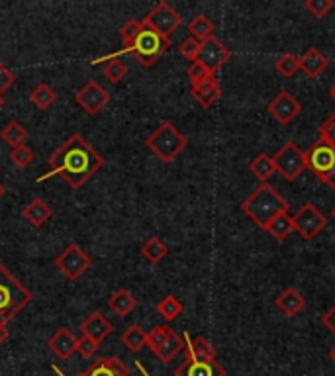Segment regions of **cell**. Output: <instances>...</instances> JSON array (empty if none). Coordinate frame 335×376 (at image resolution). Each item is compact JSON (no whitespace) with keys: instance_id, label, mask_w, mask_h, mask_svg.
<instances>
[{"instance_id":"obj_1","label":"cell","mask_w":335,"mask_h":376,"mask_svg":"<svg viewBox=\"0 0 335 376\" xmlns=\"http://www.w3.org/2000/svg\"><path fill=\"white\" fill-rule=\"evenodd\" d=\"M102 164H104V159L100 153L93 149V145H88V141H85L83 135L73 133L69 140L49 157L51 172L39 177V182L51 179V177H61L73 190H77L100 171Z\"/></svg>"},{"instance_id":"obj_2","label":"cell","mask_w":335,"mask_h":376,"mask_svg":"<svg viewBox=\"0 0 335 376\" xmlns=\"http://www.w3.org/2000/svg\"><path fill=\"white\" fill-rule=\"evenodd\" d=\"M242 212L249 216L261 229H265L277 216L289 212V202L269 182L259 184L242 204Z\"/></svg>"},{"instance_id":"obj_3","label":"cell","mask_w":335,"mask_h":376,"mask_svg":"<svg viewBox=\"0 0 335 376\" xmlns=\"http://www.w3.org/2000/svg\"><path fill=\"white\" fill-rule=\"evenodd\" d=\"M31 292L0 263V323L6 325L31 302Z\"/></svg>"},{"instance_id":"obj_4","label":"cell","mask_w":335,"mask_h":376,"mask_svg":"<svg viewBox=\"0 0 335 376\" xmlns=\"http://www.w3.org/2000/svg\"><path fill=\"white\" fill-rule=\"evenodd\" d=\"M145 145L161 163H172L187 149L188 140L185 133L179 132L177 125H172L171 122H161L155 132L149 135Z\"/></svg>"},{"instance_id":"obj_5","label":"cell","mask_w":335,"mask_h":376,"mask_svg":"<svg viewBox=\"0 0 335 376\" xmlns=\"http://www.w3.org/2000/svg\"><path fill=\"white\" fill-rule=\"evenodd\" d=\"M169 47H171V39L163 38L157 31L143 26V30L140 31V36L135 38L132 47L124 53H132L141 63V67H151L161 55L167 53Z\"/></svg>"},{"instance_id":"obj_6","label":"cell","mask_w":335,"mask_h":376,"mask_svg":"<svg viewBox=\"0 0 335 376\" xmlns=\"http://www.w3.org/2000/svg\"><path fill=\"white\" fill-rule=\"evenodd\" d=\"M148 347L157 359L171 362L187 347V343H185V335H179L171 325H155L148 333Z\"/></svg>"},{"instance_id":"obj_7","label":"cell","mask_w":335,"mask_h":376,"mask_svg":"<svg viewBox=\"0 0 335 376\" xmlns=\"http://www.w3.org/2000/svg\"><path fill=\"white\" fill-rule=\"evenodd\" d=\"M273 161L277 172H279L284 180H289V182H294L306 169L304 151L298 147L294 141H287V143L274 153Z\"/></svg>"},{"instance_id":"obj_8","label":"cell","mask_w":335,"mask_h":376,"mask_svg":"<svg viewBox=\"0 0 335 376\" xmlns=\"http://www.w3.org/2000/svg\"><path fill=\"white\" fill-rule=\"evenodd\" d=\"M141 22H143V26L149 28V30L157 31L159 36L171 38L172 33L180 28L182 16H180L169 2L161 0V2H157L155 8H153Z\"/></svg>"},{"instance_id":"obj_9","label":"cell","mask_w":335,"mask_h":376,"mask_svg":"<svg viewBox=\"0 0 335 376\" xmlns=\"http://www.w3.org/2000/svg\"><path fill=\"white\" fill-rule=\"evenodd\" d=\"M292 226H294V231H297L304 241H312L321 229H326L328 218H326L312 202H306L304 206L298 208L297 214L292 216Z\"/></svg>"},{"instance_id":"obj_10","label":"cell","mask_w":335,"mask_h":376,"mask_svg":"<svg viewBox=\"0 0 335 376\" xmlns=\"http://www.w3.org/2000/svg\"><path fill=\"white\" fill-rule=\"evenodd\" d=\"M93 265L91 257L78 245L71 243L61 251V255L55 257V266L61 271L69 281H77L88 271V266Z\"/></svg>"},{"instance_id":"obj_11","label":"cell","mask_w":335,"mask_h":376,"mask_svg":"<svg viewBox=\"0 0 335 376\" xmlns=\"http://www.w3.org/2000/svg\"><path fill=\"white\" fill-rule=\"evenodd\" d=\"M230 59H232V51L216 36H212L210 39L200 43V51H198L196 61L200 63L208 73L216 75V70L222 69Z\"/></svg>"},{"instance_id":"obj_12","label":"cell","mask_w":335,"mask_h":376,"mask_svg":"<svg viewBox=\"0 0 335 376\" xmlns=\"http://www.w3.org/2000/svg\"><path fill=\"white\" fill-rule=\"evenodd\" d=\"M75 102H77L81 108L85 110L88 116H96V114H100L102 110L106 108V104L110 102V94L100 83L88 80V83L75 94Z\"/></svg>"},{"instance_id":"obj_13","label":"cell","mask_w":335,"mask_h":376,"mask_svg":"<svg viewBox=\"0 0 335 376\" xmlns=\"http://www.w3.org/2000/svg\"><path fill=\"white\" fill-rule=\"evenodd\" d=\"M304 155L306 169H310L320 180L335 169V147L324 143V141H316Z\"/></svg>"},{"instance_id":"obj_14","label":"cell","mask_w":335,"mask_h":376,"mask_svg":"<svg viewBox=\"0 0 335 376\" xmlns=\"http://www.w3.org/2000/svg\"><path fill=\"white\" fill-rule=\"evenodd\" d=\"M267 110H269V114H271L279 124L289 125L300 116L302 106H300V102H298L289 90H281V93L274 96L273 100L269 102Z\"/></svg>"},{"instance_id":"obj_15","label":"cell","mask_w":335,"mask_h":376,"mask_svg":"<svg viewBox=\"0 0 335 376\" xmlns=\"http://www.w3.org/2000/svg\"><path fill=\"white\" fill-rule=\"evenodd\" d=\"M175 376H227L218 360H196L187 355V360L175 370Z\"/></svg>"},{"instance_id":"obj_16","label":"cell","mask_w":335,"mask_h":376,"mask_svg":"<svg viewBox=\"0 0 335 376\" xmlns=\"http://www.w3.org/2000/svg\"><path fill=\"white\" fill-rule=\"evenodd\" d=\"M190 94L202 108H210L216 102L220 100V80L216 78V75H208L206 78H202L198 85L190 86Z\"/></svg>"},{"instance_id":"obj_17","label":"cell","mask_w":335,"mask_h":376,"mask_svg":"<svg viewBox=\"0 0 335 376\" xmlns=\"http://www.w3.org/2000/svg\"><path fill=\"white\" fill-rule=\"evenodd\" d=\"M77 343L78 339L71 333V329L61 328L55 331L53 337L49 339V343L47 345H49V349H51L53 355H57L59 359L65 360L69 359V357H73V352H77Z\"/></svg>"},{"instance_id":"obj_18","label":"cell","mask_w":335,"mask_h":376,"mask_svg":"<svg viewBox=\"0 0 335 376\" xmlns=\"http://www.w3.org/2000/svg\"><path fill=\"white\" fill-rule=\"evenodd\" d=\"M81 333L85 337H91L96 343H100L112 333V323L100 312H93L81 323Z\"/></svg>"},{"instance_id":"obj_19","label":"cell","mask_w":335,"mask_h":376,"mask_svg":"<svg viewBox=\"0 0 335 376\" xmlns=\"http://www.w3.org/2000/svg\"><path fill=\"white\" fill-rule=\"evenodd\" d=\"M329 67V59L321 53L318 47H310L300 57V70H304L306 77L318 78Z\"/></svg>"},{"instance_id":"obj_20","label":"cell","mask_w":335,"mask_h":376,"mask_svg":"<svg viewBox=\"0 0 335 376\" xmlns=\"http://www.w3.org/2000/svg\"><path fill=\"white\" fill-rule=\"evenodd\" d=\"M24 219L34 227H41L46 221L51 219L53 216V210L49 208V204H46V200L41 198H34L30 200V204H26V208L22 210Z\"/></svg>"},{"instance_id":"obj_21","label":"cell","mask_w":335,"mask_h":376,"mask_svg":"<svg viewBox=\"0 0 335 376\" xmlns=\"http://www.w3.org/2000/svg\"><path fill=\"white\" fill-rule=\"evenodd\" d=\"M277 308L287 318H294V315H298L306 308V298L297 288L282 290L281 296L277 298Z\"/></svg>"},{"instance_id":"obj_22","label":"cell","mask_w":335,"mask_h":376,"mask_svg":"<svg viewBox=\"0 0 335 376\" xmlns=\"http://www.w3.org/2000/svg\"><path fill=\"white\" fill-rule=\"evenodd\" d=\"M185 343H187V355L195 357L196 360H216V347L204 335H198L190 339L188 333H185Z\"/></svg>"},{"instance_id":"obj_23","label":"cell","mask_w":335,"mask_h":376,"mask_svg":"<svg viewBox=\"0 0 335 376\" xmlns=\"http://www.w3.org/2000/svg\"><path fill=\"white\" fill-rule=\"evenodd\" d=\"M135 306H138V300L130 290L125 288H118L108 300V308L120 318H125L128 313H132Z\"/></svg>"},{"instance_id":"obj_24","label":"cell","mask_w":335,"mask_h":376,"mask_svg":"<svg viewBox=\"0 0 335 376\" xmlns=\"http://www.w3.org/2000/svg\"><path fill=\"white\" fill-rule=\"evenodd\" d=\"M249 171H251V174H253V177L261 182V184L269 182V179H271L274 172H277V169H274L273 157L267 155V153H259L257 157H253V161L249 163Z\"/></svg>"},{"instance_id":"obj_25","label":"cell","mask_w":335,"mask_h":376,"mask_svg":"<svg viewBox=\"0 0 335 376\" xmlns=\"http://www.w3.org/2000/svg\"><path fill=\"white\" fill-rule=\"evenodd\" d=\"M267 234L271 235L273 239L277 241H284L287 237H289L292 231H294V226H292V216H290L289 212H284L281 216H277V218L269 224V226L263 229Z\"/></svg>"},{"instance_id":"obj_26","label":"cell","mask_w":335,"mask_h":376,"mask_svg":"<svg viewBox=\"0 0 335 376\" xmlns=\"http://www.w3.org/2000/svg\"><path fill=\"white\" fill-rule=\"evenodd\" d=\"M120 339L125 345V349L132 352H140L143 347H148V333L138 323H133V325L125 329Z\"/></svg>"},{"instance_id":"obj_27","label":"cell","mask_w":335,"mask_h":376,"mask_svg":"<svg viewBox=\"0 0 335 376\" xmlns=\"http://www.w3.org/2000/svg\"><path fill=\"white\" fill-rule=\"evenodd\" d=\"M141 255L151 265H157V263H161L169 255V247L159 237H149L148 241L143 243V247H141Z\"/></svg>"},{"instance_id":"obj_28","label":"cell","mask_w":335,"mask_h":376,"mask_svg":"<svg viewBox=\"0 0 335 376\" xmlns=\"http://www.w3.org/2000/svg\"><path fill=\"white\" fill-rule=\"evenodd\" d=\"M188 31H190L192 38L198 39L202 43V41H206V39H210L214 36V24L204 14H198L188 22Z\"/></svg>"},{"instance_id":"obj_29","label":"cell","mask_w":335,"mask_h":376,"mask_svg":"<svg viewBox=\"0 0 335 376\" xmlns=\"http://www.w3.org/2000/svg\"><path fill=\"white\" fill-rule=\"evenodd\" d=\"M0 137L4 143H8L10 147H20L24 145V141L28 137V132H26V127H24L20 122H10V124L4 125V130L0 132Z\"/></svg>"},{"instance_id":"obj_30","label":"cell","mask_w":335,"mask_h":376,"mask_svg":"<svg viewBox=\"0 0 335 376\" xmlns=\"http://www.w3.org/2000/svg\"><path fill=\"white\" fill-rule=\"evenodd\" d=\"M55 98H57V94H55L53 88L49 85H46V83H39V85L30 93V100L34 102L39 110L51 108Z\"/></svg>"},{"instance_id":"obj_31","label":"cell","mask_w":335,"mask_h":376,"mask_svg":"<svg viewBox=\"0 0 335 376\" xmlns=\"http://www.w3.org/2000/svg\"><path fill=\"white\" fill-rule=\"evenodd\" d=\"M182 304L179 302V298H175L172 294L165 296L159 304H157V313L167 321H175L182 313Z\"/></svg>"},{"instance_id":"obj_32","label":"cell","mask_w":335,"mask_h":376,"mask_svg":"<svg viewBox=\"0 0 335 376\" xmlns=\"http://www.w3.org/2000/svg\"><path fill=\"white\" fill-rule=\"evenodd\" d=\"M102 73H104V77L108 78L110 83L118 85V83H120V80H124L125 75H128V67H125V63L120 61L118 57H110L108 63L104 65Z\"/></svg>"},{"instance_id":"obj_33","label":"cell","mask_w":335,"mask_h":376,"mask_svg":"<svg viewBox=\"0 0 335 376\" xmlns=\"http://www.w3.org/2000/svg\"><path fill=\"white\" fill-rule=\"evenodd\" d=\"M277 70L281 73L282 77H294L298 70H300V57H297V55L292 53H282L279 59H277Z\"/></svg>"},{"instance_id":"obj_34","label":"cell","mask_w":335,"mask_h":376,"mask_svg":"<svg viewBox=\"0 0 335 376\" xmlns=\"http://www.w3.org/2000/svg\"><path fill=\"white\" fill-rule=\"evenodd\" d=\"M143 30V22H140V20H130V22H125L124 26H122V30H120V36H122V43H124V49L120 51L118 55H122L124 51H128L130 47H132V43L135 41V38L140 36V31Z\"/></svg>"},{"instance_id":"obj_35","label":"cell","mask_w":335,"mask_h":376,"mask_svg":"<svg viewBox=\"0 0 335 376\" xmlns=\"http://www.w3.org/2000/svg\"><path fill=\"white\" fill-rule=\"evenodd\" d=\"M10 163L14 164V167H20V169H26L28 164L34 161V151H31L28 145H20V147H14L10 151Z\"/></svg>"},{"instance_id":"obj_36","label":"cell","mask_w":335,"mask_h":376,"mask_svg":"<svg viewBox=\"0 0 335 376\" xmlns=\"http://www.w3.org/2000/svg\"><path fill=\"white\" fill-rule=\"evenodd\" d=\"M335 6L334 0H304V8L314 16V18H326L328 12Z\"/></svg>"},{"instance_id":"obj_37","label":"cell","mask_w":335,"mask_h":376,"mask_svg":"<svg viewBox=\"0 0 335 376\" xmlns=\"http://www.w3.org/2000/svg\"><path fill=\"white\" fill-rule=\"evenodd\" d=\"M198 51H200V41L195 39L192 36H188L187 39H182V43L179 46V53L188 59L190 63H195L198 59Z\"/></svg>"},{"instance_id":"obj_38","label":"cell","mask_w":335,"mask_h":376,"mask_svg":"<svg viewBox=\"0 0 335 376\" xmlns=\"http://www.w3.org/2000/svg\"><path fill=\"white\" fill-rule=\"evenodd\" d=\"M14 83H16L14 73L0 63V108H2V104H4V96H6L8 90L14 86Z\"/></svg>"},{"instance_id":"obj_39","label":"cell","mask_w":335,"mask_h":376,"mask_svg":"<svg viewBox=\"0 0 335 376\" xmlns=\"http://www.w3.org/2000/svg\"><path fill=\"white\" fill-rule=\"evenodd\" d=\"M320 141L328 143L331 147H335V112L329 114L320 125Z\"/></svg>"},{"instance_id":"obj_40","label":"cell","mask_w":335,"mask_h":376,"mask_svg":"<svg viewBox=\"0 0 335 376\" xmlns=\"http://www.w3.org/2000/svg\"><path fill=\"white\" fill-rule=\"evenodd\" d=\"M78 376H116V372L112 370L108 359L104 357V359L96 360L93 367L86 368L85 372H83V375H78Z\"/></svg>"},{"instance_id":"obj_41","label":"cell","mask_w":335,"mask_h":376,"mask_svg":"<svg viewBox=\"0 0 335 376\" xmlns=\"http://www.w3.org/2000/svg\"><path fill=\"white\" fill-rule=\"evenodd\" d=\"M98 349H100V343H96V341H93L91 337H81L77 343V351L83 355V357H93V355H96L98 352Z\"/></svg>"},{"instance_id":"obj_42","label":"cell","mask_w":335,"mask_h":376,"mask_svg":"<svg viewBox=\"0 0 335 376\" xmlns=\"http://www.w3.org/2000/svg\"><path fill=\"white\" fill-rule=\"evenodd\" d=\"M187 75H188V78H190V86H195V85H198L202 78H206L208 75H212V73H208V70L204 69L202 65H200V63L195 61V63H190V65H188Z\"/></svg>"},{"instance_id":"obj_43","label":"cell","mask_w":335,"mask_h":376,"mask_svg":"<svg viewBox=\"0 0 335 376\" xmlns=\"http://www.w3.org/2000/svg\"><path fill=\"white\" fill-rule=\"evenodd\" d=\"M321 323H324V328L328 329L331 335H335V304L321 315Z\"/></svg>"},{"instance_id":"obj_44","label":"cell","mask_w":335,"mask_h":376,"mask_svg":"<svg viewBox=\"0 0 335 376\" xmlns=\"http://www.w3.org/2000/svg\"><path fill=\"white\" fill-rule=\"evenodd\" d=\"M321 182L326 184V187H329L331 190H335V169L334 171H329L324 179H321Z\"/></svg>"},{"instance_id":"obj_45","label":"cell","mask_w":335,"mask_h":376,"mask_svg":"<svg viewBox=\"0 0 335 376\" xmlns=\"http://www.w3.org/2000/svg\"><path fill=\"white\" fill-rule=\"evenodd\" d=\"M6 339H8V329H6V325H2V323H0V345L4 343Z\"/></svg>"},{"instance_id":"obj_46","label":"cell","mask_w":335,"mask_h":376,"mask_svg":"<svg viewBox=\"0 0 335 376\" xmlns=\"http://www.w3.org/2000/svg\"><path fill=\"white\" fill-rule=\"evenodd\" d=\"M329 96H331V100L335 102V83L331 85V88H329Z\"/></svg>"},{"instance_id":"obj_47","label":"cell","mask_w":335,"mask_h":376,"mask_svg":"<svg viewBox=\"0 0 335 376\" xmlns=\"http://www.w3.org/2000/svg\"><path fill=\"white\" fill-rule=\"evenodd\" d=\"M329 359H331L335 362V345L331 347V349H329Z\"/></svg>"},{"instance_id":"obj_48","label":"cell","mask_w":335,"mask_h":376,"mask_svg":"<svg viewBox=\"0 0 335 376\" xmlns=\"http://www.w3.org/2000/svg\"><path fill=\"white\" fill-rule=\"evenodd\" d=\"M138 368H140V370H141V372H143V375H145V376H149V375H148V372H145V370H143V367H141L140 362H138Z\"/></svg>"},{"instance_id":"obj_49","label":"cell","mask_w":335,"mask_h":376,"mask_svg":"<svg viewBox=\"0 0 335 376\" xmlns=\"http://www.w3.org/2000/svg\"><path fill=\"white\" fill-rule=\"evenodd\" d=\"M2 196H4V187L0 184V198H2Z\"/></svg>"},{"instance_id":"obj_50","label":"cell","mask_w":335,"mask_h":376,"mask_svg":"<svg viewBox=\"0 0 335 376\" xmlns=\"http://www.w3.org/2000/svg\"><path fill=\"white\" fill-rule=\"evenodd\" d=\"M331 219H335V206L331 208Z\"/></svg>"}]
</instances>
